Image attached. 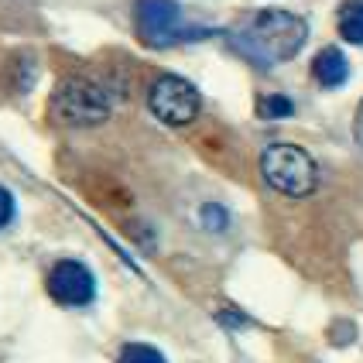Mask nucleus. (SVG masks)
<instances>
[{
    "instance_id": "1",
    "label": "nucleus",
    "mask_w": 363,
    "mask_h": 363,
    "mask_svg": "<svg viewBox=\"0 0 363 363\" xmlns=\"http://www.w3.org/2000/svg\"><path fill=\"white\" fill-rule=\"evenodd\" d=\"M305 38H308V28L302 18L288 11H257L233 28L230 45L254 65H278L291 59L305 45Z\"/></svg>"
},
{
    "instance_id": "2",
    "label": "nucleus",
    "mask_w": 363,
    "mask_h": 363,
    "mask_svg": "<svg viewBox=\"0 0 363 363\" xmlns=\"http://www.w3.org/2000/svg\"><path fill=\"white\" fill-rule=\"evenodd\" d=\"M113 113V96L96 79L72 76L59 82V89L48 100V117L59 127H93Z\"/></svg>"
},
{
    "instance_id": "3",
    "label": "nucleus",
    "mask_w": 363,
    "mask_h": 363,
    "mask_svg": "<svg viewBox=\"0 0 363 363\" xmlns=\"http://www.w3.org/2000/svg\"><path fill=\"white\" fill-rule=\"evenodd\" d=\"M261 172L271 189H278L291 199H302L308 192H315L319 185V168L308 158V151L295 144H271L261 155Z\"/></svg>"
},
{
    "instance_id": "4",
    "label": "nucleus",
    "mask_w": 363,
    "mask_h": 363,
    "mask_svg": "<svg viewBox=\"0 0 363 363\" xmlns=\"http://www.w3.org/2000/svg\"><path fill=\"white\" fill-rule=\"evenodd\" d=\"M134 21H138L141 41L151 45V48H168V45H175V41L199 38V31L185 24L182 7L175 0H138Z\"/></svg>"
},
{
    "instance_id": "5",
    "label": "nucleus",
    "mask_w": 363,
    "mask_h": 363,
    "mask_svg": "<svg viewBox=\"0 0 363 363\" xmlns=\"http://www.w3.org/2000/svg\"><path fill=\"white\" fill-rule=\"evenodd\" d=\"M147 103H151L155 117L164 123H172V127L192 123L199 117V106H202L199 89H196L189 79H179V76H162V79H155Z\"/></svg>"
},
{
    "instance_id": "6",
    "label": "nucleus",
    "mask_w": 363,
    "mask_h": 363,
    "mask_svg": "<svg viewBox=\"0 0 363 363\" xmlns=\"http://www.w3.org/2000/svg\"><path fill=\"white\" fill-rule=\"evenodd\" d=\"M48 295L59 305H89L96 295V281L86 264L59 261L48 274Z\"/></svg>"
},
{
    "instance_id": "7",
    "label": "nucleus",
    "mask_w": 363,
    "mask_h": 363,
    "mask_svg": "<svg viewBox=\"0 0 363 363\" xmlns=\"http://www.w3.org/2000/svg\"><path fill=\"white\" fill-rule=\"evenodd\" d=\"M312 76L319 79V86L325 89H336V86H343L346 76H350V62L340 48H323L315 62H312Z\"/></svg>"
},
{
    "instance_id": "8",
    "label": "nucleus",
    "mask_w": 363,
    "mask_h": 363,
    "mask_svg": "<svg viewBox=\"0 0 363 363\" xmlns=\"http://www.w3.org/2000/svg\"><path fill=\"white\" fill-rule=\"evenodd\" d=\"M340 35L346 41H353V45H363V0H346L343 7H340Z\"/></svg>"
},
{
    "instance_id": "9",
    "label": "nucleus",
    "mask_w": 363,
    "mask_h": 363,
    "mask_svg": "<svg viewBox=\"0 0 363 363\" xmlns=\"http://www.w3.org/2000/svg\"><path fill=\"white\" fill-rule=\"evenodd\" d=\"M117 363H164V357L155 350V346H144V343H130L121 350V360Z\"/></svg>"
},
{
    "instance_id": "10",
    "label": "nucleus",
    "mask_w": 363,
    "mask_h": 363,
    "mask_svg": "<svg viewBox=\"0 0 363 363\" xmlns=\"http://www.w3.org/2000/svg\"><path fill=\"white\" fill-rule=\"evenodd\" d=\"M257 113L261 117H291V100L288 96H264Z\"/></svg>"
},
{
    "instance_id": "11",
    "label": "nucleus",
    "mask_w": 363,
    "mask_h": 363,
    "mask_svg": "<svg viewBox=\"0 0 363 363\" xmlns=\"http://www.w3.org/2000/svg\"><path fill=\"white\" fill-rule=\"evenodd\" d=\"M11 216H14V199H11L7 189H0V230L11 223Z\"/></svg>"
},
{
    "instance_id": "12",
    "label": "nucleus",
    "mask_w": 363,
    "mask_h": 363,
    "mask_svg": "<svg viewBox=\"0 0 363 363\" xmlns=\"http://www.w3.org/2000/svg\"><path fill=\"white\" fill-rule=\"evenodd\" d=\"M353 134H357V144L363 147V103H360V110H357V121H353Z\"/></svg>"
}]
</instances>
